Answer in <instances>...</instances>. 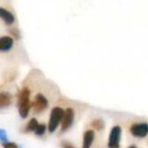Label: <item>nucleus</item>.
<instances>
[{
  "instance_id": "obj_1",
  "label": "nucleus",
  "mask_w": 148,
  "mask_h": 148,
  "mask_svg": "<svg viewBox=\"0 0 148 148\" xmlns=\"http://www.w3.org/2000/svg\"><path fill=\"white\" fill-rule=\"evenodd\" d=\"M31 90L27 87H23L18 93V99H17V106H18V113L21 118L25 119L29 115V111L33 108V103L29 99Z\"/></svg>"
},
{
  "instance_id": "obj_2",
  "label": "nucleus",
  "mask_w": 148,
  "mask_h": 148,
  "mask_svg": "<svg viewBox=\"0 0 148 148\" xmlns=\"http://www.w3.org/2000/svg\"><path fill=\"white\" fill-rule=\"evenodd\" d=\"M64 113H65V111L60 107H55L54 109H52L51 116H50L49 125H48V130H49L50 133L55 132V130L58 128V126L60 125V123H62V120H63V117H64Z\"/></svg>"
},
{
  "instance_id": "obj_3",
  "label": "nucleus",
  "mask_w": 148,
  "mask_h": 148,
  "mask_svg": "<svg viewBox=\"0 0 148 148\" xmlns=\"http://www.w3.org/2000/svg\"><path fill=\"white\" fill-rule=\"evenodd\" d=\"M130 133L136 138H144L148 134L147 123H135L130 127Z\"/></svg>"
},
{
  "instance_id": "obj_4",
  "label": "nucleus",
  "mask_w": 148,
  "mask_h": 148,
  "mask_svg": "<svg viewBox=\"0 0 148 148\" xmlns=\"http://www.w3.org/2000/svg\"><path fill=\"white\" fill-rule=\"evenodd\" d=\"M122 130L119 126H114L111 130L109 137V143L108 147L109 148H120V138H121Z\"/></svg>"
},
{
  "instance_id": "obj_5",
  "label": "nucleus",
  "mask_w": 148,
  "mask_h": 148,
  "mask_svg": "<svg viewBox=\"0 0 148 148\" xmlns=\"http://www.w3.org/2000/svg\"><path fill=\"white\" fill-rule=\"evenodd\" d=\"M32 103H33V109L35 110L36 113H41V112L45 111L49 105L47 97L42 93H38Z\"/></svg>"
},
{
  "instance_id": "obj_6",
  "label": "nucleus",
  "mask_w": 148,
  "mask_h": 148,
  "mask_svg": "<svg viewBox=\"0 0 148 148\" xmlns=\"http://www.w3.org/2000/svg\"><path fill=\"white\" fill-rule=\"evenodd\" d=\"M74 121V111L72 108H67L64 113V117L61 123V131H67L70 127L72 126Z\"/></svg>"
},
{
  "instance_id": "obj_7",
  "label": "nucleus",
  "mask_w": 148,
  "mask_h": 148,
  "mask_svg": "<svg viewBox=\"0 0 148 148\" xmlns=\"http://www.w3.org/2000/svg\"><path fill=\"white\" fill-rule=\"evenodd\" d=\"M0 17H1L2 21L6 25H12L15 23L14 14L10 10H8V9H6L3 6L0 7Z\"/></svg>"
},
{
  "instance_id": "obj_8",
  "label": "nucleus",
  "mask_w": 148,
  "mask_h": 148,
  "mask_svg": "<svg viewBox=\"0 0 148 148\" xmlns=\"http://www.w3.org/2000/svg\"><path fill=\"white\" fill-rule=\"evenodd\" d=\"M13 46V39L9 36H4L0 39V51L7 52L12 48Z\"/></svg>"
},
{
  "instance_id": "obj_9",
  "label": "nucleus",
  "mask_w": 148,
  "mask_h": 148,
  "mask_svg": "<svg viewBox=\"0 0 148 148\" xmlns=\"http://www.w3.org/2000/svg\"><path fill=\"white\" fill-rule=\"evenodd\" d=\"M93 140H95V131L93 130H86L83 134L82 148H90Z\"/></svg>"
},
{
  "instance_id": "obj_10",
  "label": "nucleus",
  "mask_w": 148,
  "mask_h": 148,
  "mask_svg": "<svg viewBox=\"0 0 148 148\" xmlns=\"http://www.w3.org/2000/svg\"><path fill=\"white\" fill-rule=\"evenodd\" d=\"M11 103H12V97L10 93L6 92V91H2L0 93V108L1 109L9 107Z\"/></svg>"
},
{
  "instance_id": "obj_11",
  "label": "nucleus",
  "mask_w": 148,
  "mask_h": 148,
  "mask_svg": "<svg viewBox=\"0 0 148 148\" xmlns=\"http://www.w3.org/2000/svg\"><path fill=\"white\" fill-rule=\"evenodd\" d=\"M38 125H39V123H38L37 119H35V118H33V119L29 120V122L27 124V126H25V130L23 131L25 132V133H27V132H35L36 129H37Z\"/></svg>"
},
{
  "instance_id": "obj_12",
  "label": "nucleus",
  "mask_w": 148,
  "mask_h": 148,
  "mask_svg": "<svg viewBox=\"0 0 148 148\" xmlns=\"http://www.w3.org/2000/svg\"><path fill=\"white\" fill-rule=\"evenodd\" d=\"M91 126H92L95 129H97V131H101V130H103V127H105V123H103V120L97 119L91 123Z\"/></svg>"
},
{
  "instance_id": "obj_13",
  "label": "nucleus",
  "mask_w": 148,
  "mask_h": 148,
  "mask_svg": "<svg viewBox=\"0 0 148 148\" xmlns=\"http://www.w3.org/2000/svg\"><path fill=\"white\" fill-rule=\"evenodd\" d=\"M46 130H47V126H46V124H39L37 127V129H36L35 131V134L37 136H43L44 134H45Z\"/></svg>"
},
{
  "instance_id": "obj_14",
  "label": "nucleus",
  "mask_w": 148,
  "mask_h": 148,
  "mask_svg": "<svg viewBox=\"0 0 148 148\" xmlns=\"http://www.w3.org/2000/svg\"><path fill=\"white\" fill-rule=\"evenodd\" d=\"M9 34H10V36H12L14 39L18 40L19 38H21V35H19V32L18 29H16V27H12V29H9Z\"/></svg>"
},
{
  "instance_id": "obj_15",
  "label": "nucleus",
  "mask_w": 148,
  "mask_h": 148,
  "mask_svg": "<svg viewBox=\"0 0 148 148\" xmlns=\"http://www.w3.org/2000/svg\"><path fill=\"white\" fill-rule=\"evenodd\" d=\"M2 147L3 148H18V146L13 142H2Z\"/></svg>"
},
{
  "instance_id": "obj_16",
  "label": "nucleus",
  "mask_w": 148,
  "mask_h": 148,
  "mask_svg": "<svg viewBox=\"0 0 148 148\" xmlns=\"http://www.w3.org/2000/svg\"><path fill=\"white\" fill-rule=\"evenodd\" d=\"M0 140H1V142L8 141V140H7V137H6V133H5V131L3 129L0 130Z\"/></svg>"
},
{
  "instance_id": "obj_17",
  "label": "nucleus",
  "mask_w": 148,
  "mask_h": 148,
  "mask_svg": "<svg viewBox=\"0 0 148 148\" xmlns=\"http://www.w3.org/2000/svg\"><path fill=\"white\" fill-rule=\"evenodd\" d=\"M62 148H75L73 145H71V144L67 143V142H63L62 143Z\"/></svg>"
},
{
  "instance_id": "obj_18",
  "label": "nucleus",
  "mask_w": 148,
  "mask_h": 148,
  "mask_svg": "<svg viewBox=\"0 0 148 148\" xmlns=\"http://www.w3.org/2000/svg\"><path fill=\"white\" fill-rule=\"evenodd\" d=\"M128 148H137V147H136L135 145H131V146H129Z\"/></svg>"
}]
</instances>
